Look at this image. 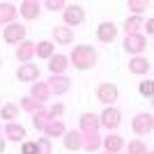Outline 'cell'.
<instances>
[{
  "instance_id": "obj_3",
  "label": "cell",
  "mask_w": 154,
  "mask_h": 154,
  "mask_svg": "<svg viewBox=\"0 0 154 154\" xmlns=\"http://www.w3.org/2000/svg\"><path fill=\"white\" fill-rule=\"evenodd\" d=\"M120 122H122V113L117 108H113V106H106V110L99 115V124L106 129H117Z\"/></svg>"
},
{
  "instance_id": "obj_34",
  "label": "cell",
  "mask_w": 154,
  "mask_h": 154,
  "mask_svg": "<svg viewBox=\"0 0 154 154\" xmlns=\"http://www.w3.org/2000/svg\"><path fill=\"white\" fill-rule=\"evenodd\" d=\"M46 113H48V117H51V120H55V117H60V115L64 113V106H62V103H53Z\"/></svg>"
},
{
  "instance_id": "obj_11",
  "label": "cell",
  "mask_w": 154,
  "mask_h": 154,
  "mask_svg": "<svg viewBox=\"0 0 154 154\" xmlns=\"http://www.w3.org/2000/svg\"><path fill=\"white\" fill-rule=\"evenodd\" d=\"M101 147L106 149V154H117L124 147V138L117 136V134H110V136H106V138H101Z\"/></svg>"
},
{
  "instance_id": "obj_31",
  "label": "cell",
  "mask_w": 154,
  "mask_h": 154,
  "mask_svg": "<svg viewBox=\"0 0 154 154\" xmlns=\"http://www.w3.org/2000/svg\"><path fill=\"white\" fill-rule=\"evenodd\" d=\"M127 7H129V9H131V12L136 14V16H140V14L145 12V9H147V2H140V0H129V2H127Z\"/></svg>"
},
{
  "instance_id": "obj_10",
  "label": "cell",
  "mask_w": 154,
  "mask_h": 154,
  "mask_svg": "<svg viewBox=\"0 0 154 154\" xmlns=\"http://www.w3.org/2000/svg\"><path fill=\"white\" fill-rule=\"evenodd\" d=\"M117 37V28L115 23H110V21H103L101 26L97 28V39L103 42V44H110V42H115Z\"/></svg>"
},
{
  "instance_id": "obj_15",
  "label": "cell",
  "mask_w": 154,
  "mask_h": 154,
  "mask_svg": "<svg viewBox=\"0 0 154 154\" xmlns=\"http://www.w3.org/2000/svg\"><path fill=\"white\" fill-rule=\"evenodd\" d=\"M30 97L35 99V101L44 103L48 101V97H51V92H48V85H46V81H35L30 88Z\"/></svg>"
},
{
  "instance_id": "obj_39",
  "label": "cell",
  "mask_w": 154,
  "mask_h": 154,
  "mask_svg": "<svg viewBox=\"0 0 154 154\" xmlns=\"http://www.w3.org/2000/svg\"><path fill=\"white\" fill-rule=\"evenodd\" d=\"M147 154H152V152H147Z\"/></svg>"
},
{
  "instance_id": "obj_20",
  "label": "cell",
  "mask_w": 154,
  "mask_h": 154,
  "mask_svg": "<svg viewBox=\"0 0 154 154\" xmlns=\"http://www.w3.org/2000/svg\"><path fill=\"white\" fill-rule=\"evenodd\" d=\"M101 147V136L97 131H90V134H83V143H81V149L85 152H94V149Z\"/></svg>"
},
{
  "instance_id": "obj_30",
  "label": "cell",
  "mask_w": 154,
  "mask_h": 154,
  "mask_svg": "<svg viewBox=\"0 0 154 154\" xmlns=\"http://www.w3.org/2000/svg\"><path fill=\"white\" fill-rule=\"evenodd\" d=\"M138 90H140L143 97L152 99V97H154V81H149V78H147V81H143V83L138 85Z\"/></svg>"
},
{
  "instance_id": "obj_35",
  "label": "cell",
  "mask_w": 154,
  "mask_h": 154,
  "mask_svg": "<svg viewBox=\"0 0 154 154\" xmlns=\"http://www.w3.org/2000/svg\"><path fill=\"white\" fill-rule=\"evenodd\" d=\"M64 7H67V2H62V0H48L46 2V9H51V12H60Z\"/></svg>"
},
{
  "instance_id": "obj_32",
  "label": "cell",
  "mask_w": 154,
  "mask_h": 154,
  "mask_svg": "<svg viewBox=\"0 0 154 154\" xmlns=\"http://www.w3.org/2000/svg\"><path fill=\"white\" fill-rule=\"evenodd\" d=\"M37 154H51V140L48 138H39L37 140Z\"/></svg>"
},
{
  "instance_id": "obj_2",
  "label": "cell",
  "mask_w": 154,
  "mask_h": 154,
  "mask_svg": "<svg viewBox=\"0 0 154 154\" xmlns=\"http://www.w3.org/2000/svg\"><path fill=\"white\" fill-rule=\"evenodd\" d=\"M64 23L69 28H76V26H81L85 21V12H83V7L81 5H67L64 7Z\"/></svg>"
},
{
  "instance_id": "obj_37",
  "label": "cell",
  "mask_w": 154,
  "mask_h": 154,
  "mask_svg": "<svg viewBox=\"0 0 154 154\" xmlns=\"http://www.w3.org/2000/svg\"><path fill=\"white\" fill-rule=\"evenodd\" d=\"M5 152V138H0V154Z\"/></svg>"
},
{
  "instance_id": "obj_27",
  "label": "cell",
  "mask_w": 154,
  "mask_h": 154,
  "mask_svg": "<svg viewBox=\"0 0 154 154\" xmlns=\"http://www.w3.org/2000/svg\"><path fill=\"white\" fill-rule=\"evenodd\" d=\"M140 28H143V19H140V16H131V19L124 21V30H127V35H138Z\"/></svg>"
},
{
  "instance_id": "obj_12",
  "label": "cell",
  "mask_w": 154,
  "mask_h": 154,
  "mask_svg": "<svg viewBox=\"0 0 154 154\" xmlns=\"http://www.w3.org/2000/svg\"><path fill=\"white\" fill-rule=\"evenodd\" d=\"M67 67H69V58H67V55H53L51 62H48V71H51V76H64Z\"/></svg>"
},
{
  "instance_id": "obj_33",
  "label": "cell",
  "mask_w": 154,
  "mask_h": 154,
  "mask_svg": "<svg viewBox=\"0 0 154 154\" xmlns=\"http://www.w3.org/2000/svg\"><path fill=\"white\" fill-rule=\"evenodd\" d=\"M21 154H37V143H35V140H23V145H21Z\"/></svg>"
},
{
  "instance_id": "obj_29",
  "label": "cell",
  "mask_w": 154,
  "mask_h": 154,
  "mask_svg": "<svg viewBox=\"0 0 154 154\" xmlns=\"http://www.w3.org/2000/svg\"><path fill=\"white\" fill-rule=\"evenodd\" d=\"M149 149L145 147V143L143 140H138V138H136V140H131L127 145V154H147Z\"/></svg>"
},
{
  "instance_id": "obj_7",
  "label": "cell",
  "mask_w": 154,
  "mask_h": 154,
  "mask_svg": "<svg viewBox=\"0 0 154 154\" xmlns=\"http://www.w3.org/2000/svg\"><path fill=\"white\" fill-rule=\"evenodd\" d=\"M97 99L106 106H110L113 101H117V85L115 83H101L97 88Z\"/></svg>"
},
{
  "instance_id": "obj_13",
  "label": "cell",
  "mask_w": 154,
  "mask_h": 154,
  "mask_svg": "<svg viewBox=\"0 0 154 154\" xmlns=\"http://www.w3.org/2000/svg\"><path fill=\"white\" fill-rule=\"evenodd\" d=\"M53 39L60 46H69L74 42V30L67 28V26H53Z\"/></svg>"
},
{
  "instance_id": "obj_18",
  "label": "cell",
  "mask_w": 154,
  "mask_h": 154,
  "mask_svg": "<svg viewBox=\"0 0 154 154\" xmlns=\"http://www.w3.org/2000/svg\"><path fill=\"white\" fill-rule=\"evenodd\" d=\"M152 69V64H149L147 58H143V55H136V58L129 60V71L131 74H147Z\"/></svg>"
},
{
  "instance_id": "obj_40",
  "label": "cell",
  "mask_w": 154,
  "mask_h": 154,
  "mask_svg": "<svg viewBox=\"0 0 154 154\" xmlns=\"http://www.w3.org/2000/svg\"><path fill=\"white\" fill-rule=\"evenodd\" d=\"M0 131H2V129H0Z\"/></svg>"
},
{
  "instance_id": "obj_8",
  "label": "cell",
  "mask_w": 154,
  "mask_h": 154,
  "mask_svg": "<svg viewBox=\"0 0 154 154\" xmlns=\"http://www.w3.org/2000/svg\"><path fill=\"white\" fill-rule=\"evenodd\" d=\"M46 85H48V92H51V94H64V92H69L71 81L67 76H51L46 81Z\"/></svg>"
},
{
  "instance_id": "obj_16",
  "label": "cell",
  "mask_w": 154,
  "mask_h": 154,
  "mask_svg": "<svg viewBox=\"0 0 154 154\" xmlns=\"http://www.w3.org/2000/svg\"><path fill=\"white\" fill-rule=\"evenodd\" d=\"M32 55H35V42H30V39H23V42L16 46V60H21V62L26 64V62H30Z\"/></svg>"
},
{
  "instance_id": "obj_28",
  "label": "cell",
  "mask_w": 154,
  "mask_h": 154,
  "mask_svg": "<svg viewBox=\"0 0 154 154\" xmlns=\"http://www.w3.org/2000/svg\"><path fill=\"white\" fill-rule=\"evenodd\" d=\"M51 122V117H48V113H46V108L44 110H39V113H35L32 115V124H35V129H42L44 131V127Z\"/></svg>"
},
{
  "instance_id": "obj_17",
  "label": "cell",
  "mask_w": 154,
  "mask_h": 154,
  "mask_svg": "<svg viewBox=\"0 0 154 154\" xmlns=\"http://www.w3.org/2000/svg\"><path fill=\"white\" fill-rule=\"evenodd\" d=\"M64 147L69 149V152H76L81 149V143H83V134L76 131V129H71V131H64Z\"/></svg>"
},
{
  "instance_id": "obj_5",
  "label": "cell",
  "mask_w": 154,
  "mask_h": 154,
  "mask_svg": "<svg viewBox=\"0 0 154 154\" xmlns=\"http://www.w3.org/2000/svg\"><path fill=\"white\" fill-rule=\"evenodd\" d=\"M2 37H5L7 44H16L19 46L23 39H26V26H21V23H9L2 32Z\"/></svg>"
},
{
  "instance_id": "obj_26",
  "label": "cell",
  "mask_w": 154,
  "mask_h": 154,
  "mask_svg": "<svg viewBox=\"0 0 154 154\" xmlns=\"http://www.w3.org/2000/svg\"><path fill=\"white\" fill-rule=\"evenodd\" d=\"M35 53H37L39 58H44V60H51L53 58V44L51 42H39V44L35 46Z\"/></svg>"
},
{
  "instance_id": "obj_4",
  "label": "cell",
  "mask_w": 154,
  "mask_h": 154,
  "mask_svg": "<svg viewBox=\"0 0 154 154\" xmlns=\"http://www.w3.org/2000/svg\"><path fill=\"white\" fill-rule=\"evenodd\" d=\"M131 127H134V131H136L138 136L152 134V129H154V117L149 115V113H140V115H136V117H134Z\"/></svg>"
},
{
  "instance_id": "obj_23",
  "label": "cell",
  "mask_w": 154,
  "mask_h": 154,
  "mask_svg": "<svg viewBox=\"0 0 154 154\" xmlns=\"http://www.w3.org/2000/svg\"><path fill=\"white\" fill-rule=\"evenodd\" d=\"M64 122L62 120H51V122L44 127V134H46V138H60V136H64Z\"/></svg>"
},
{
  "instance_id": "obj_38",
  "label": "cell",
  "mask_w": 154,
  "mask_h": 154,
  "mask_svg": "<svg viewBox=\"0 0 154 154\" xmlns=\"http://www.w3.org/2000/svg\"><path fill=\"white\" fill-rule=\"evenodd\" d=\"M0 64H2V58H0Z\"/></svg>"
},
{
  "instance_id": "obj_9",
  "label": "cell",
  "mask_w": 154,
  "mask_h": 154,
  "mask_svg": "<svg viewBox=\"0 0 154 154\" xmlns=\"http://www.w3.org/2000/svg\"><path fill=\"white\" fill-rule=\"evenodd\" d=\"M16 78H19L21 83H35L39 78V67L37 64H21L19 69H16Z\"/></svg>"
},
{
  "instance_id": "obj_24",
  "label": "cell",
  "mask_w": 154,
  "mask_h": 154,
  "mask_svg": "<svg viewBox=\"0 0 154 154\" xmlns=\"http://www.w3.org/2000/svg\"><path fill=\"white\" fill-rule=\"evenodd\" d=\"M0 117L7 120V122H14V120L19 117V108H16V103H5V106L0 108Z\"/></svg>"
},
{
  "instance_id": "obj_14",
  "label": "cell",
  "mask_w": 154,
  "mask_h": 154,
  "mask_svg": "<svg viewBox=\"0 0 154 154\" xmlns=\"http://www.w3.org/2000/svg\"><path fill=\"white\" fill-rule=\"evenodd\" d=\"M19 12L26 21H35L39 16V12H42V7H39V2H35V0H23L21 7H19Z\"/></svg>"
},
{
  "instance_id": "obj_22",
  "label": "cell",
  "mask_w": 154,
  "mask_h": 154,
  "mask_svg": "<svg viewBox=\"0 0 154 154\" xmlns=\"http://www.w3.org/2000/svg\"><path fill=\"white\" fill-rule=\"evenodd\" d=\"M78 122H81V129H83L85 134H90V131H97V129L101 127V124H99V115H94V113H83Z\"/></svg>"
},
{
  "instance_id": "obj_25",
  "label": "cell",
  "mask_w": 154,
  "mask_h": 154,
  "mask_svg": "<svg viewBox=\"0 0 154 154\" xmlns=\"http://www.w3.org/2000/svg\"><path fill=\"white\" fill-rule=\"evenodd\" d=\"M21 108H26L28 113H32V115H35V113H39V110H44V103L35 101L32 97H23V99H21Z\"/></svg>"
},
{
  "instance_id": "obj_21",
  "label": "cell",
  "mask_w": 154,
  "mask_h": 154,
  "mask_svg": "<svg viewBox=\"0 0 154 154\" xmlns=\"http://www.w3.org/2000/svg\"><path fill=\"white\" fill-rule=\"evenodd\" d=\"M16 7L12 5V2H0V23L2 26H9V23H14V19H16Z\"/></svg>"
},
{
  "instance_id": "obj_1",
  "label": "cell",
  "mask_w": 154,
  "mask_h": 154,
  "mask_svg": "<svg viewBox=\"0 0 154 154\" xmlns=\"http://www.w3.org/2000/svg\"><path fill=\"white\" fill-rule=\"evenodd\" d=\"M71 64H74L78 71L92 69V67L97 64V51H94V46H90V44L76 46V48L71 51Z\"/></svg>"
},
{
  "instance_id": "obj_19",
  "label": "cell",
  "mask_w": 154,
  "mask_h": 154,
  "mask_svg": "<svg viewBox=\"0 0 154 154\" xmlns=\"http://www.w3.org/2000/svg\"><path fill=\"white\" fill-rule=\"evenodd\" d=\"M5 136L9 138V140H14V143H23L26 140V129L21 127V124H16V122H7Z\"/></svg>"
},
{
  "instance_id": "obj_6",
  "label": "cell",
  "mask_w": 154,
  "mask_h": 154,
  "mask_svg": "<svg viewBox=\"0 0 154 154\" xmlns=\"http://www.w3.org/2000/svg\"><path fill=\"white\" fill-rule=\"evenodd\" d=\"M145 46H147V42H145L143 35H127V37H124V51L131 53L134 58L145 51Z\"/></svg>"
},
{
  "instance_id": "obj_36",
  "label": "cell",
  "mask_w": 154,
  "mask_h": 154,
  "mask_svg": "<svg viewBox=\"0 0 154 154\" xmlns=\"http://www.w3.org/2000/svg\"><path fill=\"white\" fill-rule=\"evenodd\" d=\"M145 32H147V35H152V32H154V19L145 21Z\"/></svg>"
}]
</instances>
